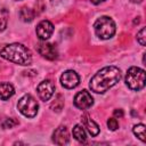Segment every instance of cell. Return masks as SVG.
<instances>
[{"label":"cell","mask_w":146,"mask_h":146,"mask_svg":"<svg viewBox=\"0 0 146 146\" xmlns=\"http://www.w3.org/2000/svg\"><path fill=\"white\" fill-rule=\"evenodd\" d=\"M50 1H51V3H52V5H57L60 0H50Z\"/></svg>","instance_id":"24"},{"label":"cell","mask_w":146,"mask_h":146,"mask_svg":"<svg viewBox=\"0 0 146 146\" xmlns=\"http://www.w3.org/2000/svg\"><path fill=\"white\" fill-rule=\"evenodd\" d=\"M125 83L131 90H141L145 87V71L136 66L130 67L125 75Z\"/></svg>","instance_id":"4"},{"label":"cell","mask_w":146,"mask_h":146,"mask_svg":"<svg viewBox=\"0 0 146 146\" xmlns=\"http://www.w3.org/2000/svg\"><path fill=\"white\" fill-rule=\"evenodd\" d=\"M19 17H21V19H22L23 22L30 23V22H32V21L34 19V17H35V11H34L33 9H31V8L23 7V8L21 9V11H19Z\"/></svg>","instance_id":"14"},{"label":"cell","mask_w":146,"mask_h":146,"mask_svg":"<svg viewBox=\"0 0 146 146\" xmlns=\"http://www.w3.org/2000/svg\"><path fill=\"white\" fill-rule=\"evenodd\" d=\"M52 141L57 145H66L70 141V135L67 128L64 125L58 127L52 133Z\"/></svg>","instance_id":"11"},{"label":"cell","mask_w":146,"mask_h":146,"mask_svg":"<svg viewBox=\"0 0 146 146\" xmlns=\"http://www.w3.org/2000/svg\"><path fill=\"white\" fill-rule=\"evenodd\" d=\"M145 124H143V123H139V124H136L133 128H132V131H133V133L141 140V141H145L146 140V138H145Z\"/></svg>","instance_id":"18"},{"label":"cell","mask_w":146,"mask_h":146,"mask_svg":"<svg viewBox=\"0 0 146 146\" xmlns=\"http://www.w3.org/2000/svg\"><path fill=\"white\" fill-rule=\"evenodd\" d=\"M0 56L11 63L18 65H30L32 62V55L29 48L22 43H10L0 46Z\"/></svg>","instance_id":"2"},{"label":"cell","mask_w":146,"mask_h":146,"mask_svg":"<svg viewBox=\"0 0 146 146\" xmlns=\"http://www.w3.org/2000/svg\"><path fill=\"white\" fill-rule=\"evenodd\" d=\"M18 111L26 117H34L39 110V104L31 95H24L17 104Z\"/></svg>","instance_id":"5"},{"label":"cell","mask_w":146,"mask_h":146,"mask_svg":"<svg viewBox=\"0 0 146 146\" xmlns=\"http://www.w3.org/2000/svg\"><path fill=\"white\" fill-rule=\"evenodd\" d=\"M94 30L96 35L99 39L103 40H107L111 39L114 34H115V23L114 21L108 17V16H102L99 18L96 19V22L94 23Z\"/></svg>","instance_id":"3"},{"label":"cell","mask_w":146,"mask_h":146,"mask_svg":"<svg viewBox=\"0 0 146 146\" xmlns=\"http://www.w3.org/2000/svg\"><path fill=\"white\" fill-rule=\"evenodd\" d=\"M131 2H133V3H140V2H143V0H131Z\"/></svg>","instance_id":"25"},{"label":"cell","mask_w":146,"mask_h":146,"mask_svg":"<svg viewBox=\"0 0 146 146\" xmlns=\"http://www.w3.org/2000/svg\"><path fill=\"white\" fill-rule=\"evenodd\" d=\"M94 104V98L87 90H82L78 92L74 97V106L80 110H87L91 107Z\"/></svg>","instance_id":"7"},{"label":"cell","mask_w":146,"mask_h":146,"mask_svg":"<svg viewBox=\"0 0 146 146\" xmlns=\"http://www.w3.org/2000/svg\"><path fill=\"white\" fill-rule=\"evenodd\" d=\"M17 1H18V0H17Z\"/></svg>","instance_id":"27"},{"label":"cell","mask_w":146,"mask_h":146,"mask_svg":"<svg viewBox=\"0 0 146 146\" xmlns=\"http://www.w3.org/2000/svg\"><path fill=\"white\" fill-rule=\"evenodd\" d=\"M81 121H82V125L88 130V132L92 137H95V136H97L99 133V125L94 120H91V117L89 116V114H87V113L82 114Z\"/></svg>","instance_id":"12"},{"label":"cell","mask_w":146,"mask_h":146,"mask_svg":"<svg viewBox=\"0 0 146 146\" xmlns=\"http://www.w3.org/2000/svg\"><path fill=\"white\" fill-rule=\"evenodd\" d=\"M36 35L39 36L40 40H48L52 32H54V25L51 22L49 21H41L38 25H36Z\"/></svg>","instance_id":"10"},{"label":"cell","mask_w":146,"mask_h":146,"mask_svg":"<svg viewBox=\"0 0 146 146\" xmlns=\"http://www.w3.org/2000/svg\"><path fill=\"white\" fill-rule=\"evenodd\" d=\"M63 107H64V97L60 94H58V95H56L54 102L50 104V108L54 112H60L63 110Z\"/></svg>","instance_id":"16"},{"label":"cell","mask_w":146,"mask_h":146,"mask_svg":"<svg viewBox=\"0 0 146 146\" xmlns=\"http://www.w3.org/2000/svg\"><path fill=\"white\" fill-rule=\"evenodd\" d=\"M133 23H135V24H138V23H139V19H135Z\"/></svg>","instance_id":"26"},{"label":"cell","mask_w":146,"mask_h":146,"mask_svg":"<svg viewBox=\"0 0 146 146\" xmlns=\"http://www.w3.org/2000/svg\"><path fill=\"white\" fill-rule=\"evenodd\" d=\"M107 127H108V129L112 130V131L116 130V129L119 128V123H117L116 119H114V117L108 119V120H107Z\"/></svg>","instance_id":"21"},{"label":"cell","mask_w":146,"mask_h":146,"mask_svg":"<svg viewBox=\"0 0 146 146\" xmlns=\"http://www.w3.org/2000/svg\"><path fill=\"white\" fill-rule=\"evenodd\" d=\"M73 137L80 141V143H84L86 139H87V136H86V131L84 129L82 128V125L80 124H76L74 128H73Z\"/></svg>","instance_id":"15"},{"label":"cell","mask_w":146,"mask_h":146,"mask_svg":"<svg viewBox=\"0 0 146 146\" xmlns=\"http://www.w3.org/2000/svg\"><path fill=\"white\" fill-rule=\"evenodd\" d=\"M137 41L140 46L146 44V29L145 27H141L140 31L137 33Z\"/></svg>","instance_id":"19"},{"label":"cell","mask_w":146,"mask_h":146,"mask_svg":"<svg viewBox=\"0 0 146 146\" xmlns=\"http://www.w3.org/2000/svg\"><path fill=\"white\" fill-rule=\"evenodd\" d=\"M14 94H15V89H14L13 84L7 83V82L0 83V99L1 100L9 99Z\"/></svg>","instance_id":"13"},{"label":"cell","mask_w":146,"mask_h":146,"mask_svg":"<svg viewBox=\"0 0 146 146\" xmlns=\"http://www.w3.org/2000/svg\"><path fill=\"white\" fill-rule=\"evenodd\" d=\"M17 124H18V121H17V120L9 117V119H6V120L2 122V128H5V129H10V128H13V127H15V125H17Z\"/></svg>","instance_id":"20"},{"label":"cell","mask_w":146,"mask_h":146,"mask_svg":"<svg viewBox=\"0 0 146 146\" xmlns=\"http://www.w3.org/2000/svg\"><path fill=\"white\" fill-rule=\"evenodd\" d=\"M94 5H99L100 2H103V1H105V0H90Z\"/></svg>","instance_id":"23"},{"label":"cell","mask_w":146,"mask_h":146,"mask_svg":"<svg viewBox=\"0 0 146 146\" xmlns=\"http://www.w3.org/2000/svg\"><path fill=\"white\" fill-rule=\"evenodd\" d=\"M60 83L66 89H73L80 83V78L78 73L73 70L65 71L60 76Z\"/></svg>","instance_id":"6"},{"label":"cell","mask_w":146,"mask_h":146,"mask_svg":"<svg viewBox=\"0 0 146 146\" xmlns=\"http://www.w3.org/2000/svg\"><path fill=\"white\" fill-rule=\"evenodd\" d=\"M121 79V71L116 66H106L98 71L89 82L91 91L96 94H104Z\"/></svg>","instance_id":"1"},{"label":"cell","mask_w":146,"mask_h":146,"mask_svg":"<svg viewBox=\"0 0 146 146\" xmlns=\"http://www.w3.org/2000/svg\"><path fill=\"white\" fill-rule=\"evenodd\" d=\"M36 50L42 57H44L46 59H49V60H54L58 57V51H57L56 47L51 43H48V42L38 43L36 44Z\"/></svg>","instance_id":"8"},{"label":"cell","mask_w":146,"mask_h":146,"mask_svg":"<svg viewBox=\"0 0 146 146\" xmlns=\"http://www.w3.org/2000/svg\"><path fill=\"white\" fill-rule=\"evenodd\" d=\"M8 18H9V11L6 8H0V32L5 31L8 24Z\"/></svg>","instance_id":"17"},{"label":"cell","mask_w":146,"mask_h":146,"mask_svg":"<svg viewBox=\"0 0 146 146\" xmlns=\"http://www.w3.org/2000/svg\"><path fill=\"white\" fill-rule=\"evenodd\" d=\"M113 114H114V116H115V117H122V116L124 115V112H123V110L119 108V110H114Z\"/></svg>","instance_id":"22"},{"label":"cell","mask_w":146,"mask_h":146,"mask_svg":"<svg viewBox=\"0 0 146 146\" xmlns=\"http://www.w3.org/2000/svg\"><path fill=\"white\" fill-rule=\"evenodd\" d=\"M38 95L42 100H49L51 98V96L54 95L55 91V84L50 81V80H43L42 82L39 83L38 88H36Z\"/></svg>","instance_id":"9"}]
</instances>
